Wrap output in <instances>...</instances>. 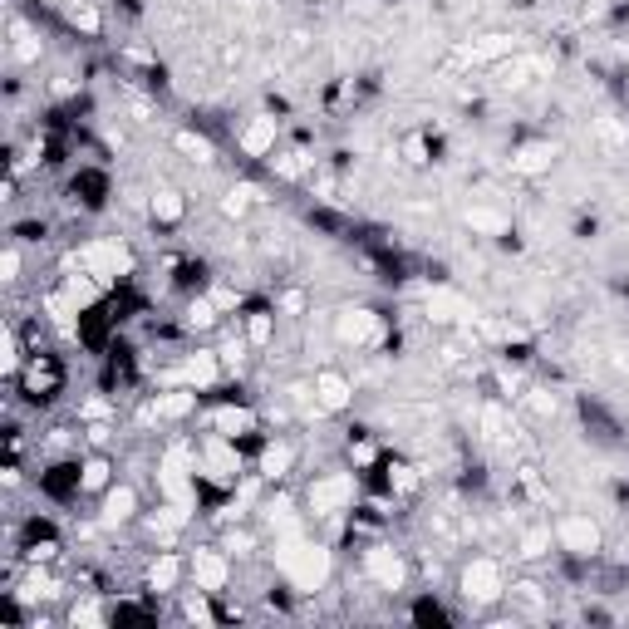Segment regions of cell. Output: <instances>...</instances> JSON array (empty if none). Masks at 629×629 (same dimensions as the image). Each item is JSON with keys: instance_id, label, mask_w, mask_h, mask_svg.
I'll return each mask as SVG.
<instances>
[{"instance_id": "obj_1", "label": "cell", "mask_w": 629, "mask_h": 629, "mask_svg": "<svg viewBox=\"0 0 629 629\" xmlns=\"http://www.w3.org/2000/svg\"><path fill=\"white\" fill-rule=\"evenodd\" d=\"M458 595L472 610H492L507 600V566L497 556H472L458 571Z\"/></svg>"}, {"instance_id": "obj_10", "label": "cell", "mask_w": 629, "mask_h": 629, "mask_svg": "<svg viewBox=\"0 0 629 629\" xmlns=\"http://www.w3.org/2000/svg\"><path fill=\"white\" fill-rule=\"evenodd\" d=\"M276 143H281V118L276 114H251L241 123V133H236L241 158H271Z\"/></svg>"}, {"instance_id": "obj_26", "label": "cell", "mask_w": 629, "mask_h": 629, "mask_svg": "<svg viewBox=\"0 0 629 629\" xmlns=\"http://www.w3.org/2000/svg\"><path fill=\"white\" fill-rule=\"evenodd\" d=\"M384 487H389L394 497H418L423 472H418L413 462H384Z\"/></svg>"}, {"instance_id": "obj_15", "label": "cell", "mask_w": 629, "mask_h": 629, "mask_svg": "<svg viewBox=\"0 0 629 629\" xmlns=\"http://www.w3.org/2000/svg\"><path fill=\"white\" fill-rule=\"evenodd\" d=\"M507 605H512V620H541V615H551V595L536 580H507Z\"/></svg>"}, {"instance_id": "obj_9", "label": "cell", "mask_w": 629, "mask_h": 629, "mask_svg": "<svg viewBox=\"0 0 629 629\" xmlns=\"http://www.w3.org/2000/svg\"><path fill=\"white\" fill-rule=\"evenodd\" d=\"M310 384H315V413H349V403H354V379L344 374V369H315L310 374Z\"/></svg>"}, {"instance_id": "obj_11", "label": "cell", "mask_w": 629, "mask_h": 629, "mask_svg": "<svg viewBox=\"0 0 629 629\" xmlns=\"http://www.w3.org/2000/svg\"><path fill=\"white\" fill-rule=\"evenodd\" d=\"M197 418V389H168V394H153L143 408V423H187Z\"/></svg>"}, {"instance_id": "obj_32", "label": "cell", "mask_w": 629, "mask_h": 629, "mask_svg": "<svg viewBox=\"0 0 629 629\" xmlns=\"http://www.w3.org/2000/svg\"><path fill=\"white\" fill-rule=\"evenodd\" d=\"M521 403H526L536 418H556V408H561V399H556L551 389H526V394H521Z\"/></svg>"}, {"instance_id": "obj_6", "label": "cell", "mask_w": 629, "mask_h": 629, "mask_svg": "<svg viewBox=\"0 0 629 629\" xmlns=\"http://www.w3.org/2000/svg\"><path fill=\"white\" fill-rule=\"evenodd\" d=\"M187 575H192L197 590H207V595H227L231 575H236V561H231L227 546H197V551L187 556Z\"/></svg>"}, {"instance_id": "obj_2", "label": "cell", "mask_w": 629, "mask_h": 629, "mask_svg": "<svg viewBox=\"0 0 629 629\" xmlns=\"http://www.w3.org/2000/svg\"><path fill=\"white\" fill-rule=\"evenodd\" d=\"M281 571H286L290 590L310 595V590H320V585H325V575H330V551H325V546H315V541L290 536L286 546H281Z\"/></svg>"}, {"instance_id": "obj_34", "label": "cell", "mask_w": 629, "mask_h": 629, "mask_svg": "<svg viewBox=\"0 0 629 629\" xmlns=\"http://www.w3.org/2000/svg\"><path fill=\"white\" fill-rule=\"evenodd\" d=\"M69 625H109V610H104V605H94V600H84V605H74V610H69Z\"/></svg>"}, {"instance_id": "obj_28", "label": "cell", "mask_w": 629, "mask_h": 629, "mask_svg": "<svg viewBox=\"0 0 629 629\" xmlns=\"http://www.w3.org/2000/svg\"><path fill=\"white\" fill-rule=\"evenodd\" d=\"M182 620H187V625H217L222 615L207 605V590H197V585H192V590L182 595Z\"/></svg>"}, {"instance_id": "obj_27", "label": "cell", "mask_w": 629, "mask_h": 629, "mask_svg": "<svg viewBox=\"0 0 629 629\" xmlns=\"http://www.w3.org/2000/svg\"><path fill=\"white\" fill-rule=\"evenodd\" d=\"M521 551V561H541V556H551V546H556V526L546 521V526H531V531H521V541H516Z\"/></svg>"}, {"instance_id": "obj_21", "label": "cell", "mask_w": 629, "mask_h": 629, "mask_svg": "<svg viewBox=\"0 0 629 629\" xmlns=\"http://www.w3.org/2000/svg\"><path fill=\"white\" fill-rule=\"evenodd\" d=\"M295 458H300V448H295L290 438H276V443H266V453H261V477H271V482L290 477Z\"/></svg>"}, {"instance_id": "obj_31", "label": "cell", "mask_w": 629, "mask_h": 629, "mask_svg": "<svg viewBox=\"0 0 629 629\" xmlns=\"http://www.w3.org/2000/svg\"><path fill=\"white\" fill-rule=\"evenodd\" d=\"M0 369H5V379H20V335L5 325V335H0Z\"/></svg>"}, {"instance_id": "obj_23", "label": "cell", "mask_w": 629, "mask_h": 629, "mask_svg": "<svg viewBox=\"0 0 629 629\" xmlns=\"http://www.w3.org/2000/svg\"><path fill=\"white\" fill-rule=\"evenodd\" d=\"M241 330H246L251 349H271V344H276V310H266V305L246 310V315H241Z\"/></svg>"}, {"instance_id": "obj_37", "label": "cell", "mask_w": 629, "mask_h": 629, "mask_svg": "<svg viewBox=\"0 0 629 629\" xmlns=\"http://www.w3.org/2000/svg\"><path fill=\"white\" fill-rule=\"evenodd\" d=\"M413 620H438V625H448L453 615H448L443 605H433V600H418V605H413Z\"/></svg>"}, {"instance_id": "obj_29", "label": "cell", "mask_w": 629, "mask_h": 629, "mask_svg": "<svg viewBox=\"0 0 629 629\" xmlns=\"http://www.w3.org/2000/svg\"><path fill=\"white\" fill-rule=\"evenodd\" d=\"M266 163H271V172H276V177H286V182L305 177V168H310V158H305L300 148H281V153H271Z\"/></svg>"}, {"instance_id": "obj_16", "label": "cell", "mask_w": 629, "mask_h": 629, "mask_svg": "<svg viewBox=\"0 0 629 629\" xmlns=\"http://www.w3.org/2000/svg\"><path fill=\"white\" fill-rule=\"evenodd\" d=\"M138 487L133 482H114L104 497H99V521L104 526H128V521H138Z\"/></svg>"}, {"instance_id": "obj_36", "label": "cell", "mask_w": 629, "mask_h": 629, "mask_svg": "<svg viewBox=\"0 0 629 629\" xmlns=\"http://www.w3.org/2000/svg\"><path fill=\"white\" fill-rule=\"evenodd\" d=\"M0 281H5V286H15V281H20V246H15V241H10V246H5V256H0Z\"/></svg>"}, {"instance_id": "obj_18", "label": "cell", "mask_w": 629, "mask_h": 629, "mask_svg": "<svg viewBox=\"0 0 629 629\" xmlns=\"http://www.w3.org/2000/svg\"><path fill=\"white\" fill-rule=\"evenodd\" d=\"M148 217H153V227H163V231L182 227V222H187V197H182V187H172V182L153 187V197H148Z\"/></svg>"}, {"instance_id": "obj_20", "label": "cell", "mask_w": 629, "mask_h": 629, "mask_svg": "<svg viewBox=\"0 0 629 629\" xmlns=\"http://www.w3.org/2000/svg\"><path fill=\"white\" fill-rule=\"evenodd\" d=\"M477 310L462 300V295H453V290H433L428 295V320H438V325H462V320H472Z\"/></svg>"}, {"instance_id": "obj_12", "label": "cell", "mask_w": 629, "mask_h": 629, "mask_svg": "<svg viewBox=\"0 0 629 629\" xmlns=\"http://www.w3.org/2000/svg\"><path fill=\"white\" fill-rule=\"evenodd\" d=\"M507 163H512L516 177L536 182V177H546V172L556 168V143H551V138H526V143H516L512 148Z\"/></svg>"}, {"instance_id": "obj_4", "label": "cell", "mask_w": 629, "mask_h": 629, "mask_svg": "<svg viewBox=\"0 0 629 629\" xmlns=\"http://www.w3.org/2000/svg\"><path fill=\"white\" fill-rule=\"evenodd\" d=\"M600 546H605V531H600L595 516H585V512L556 516V551H561V556H571V561H595Z\"/></svg>"}, {"instance_id": "obj_7", "label": "cell", "mask_w": 629, "mask_h": 629, "mask_svg": "<svg viewBox=\"0 0 629 629\" xmlns=\"http://www.w3.org/2000/svg\"><path fill=\"white\" fill-rule=\"evenodd\" d=\"M359 571L369 585H379V590H403L408 585V561H403V551L394 546H364V556H359Z\"/></svg>"}, {"instance_id": "obj_19", "label": "cell", "mask_w": 629, "mask_h": 629, "mask_svg": "<svg viewBox=\"0 0 629 629\" xmlns=\"http://www.w3.org/2000/svg\"><path fill=\"white\" fill-rule=\"evenodd\" d=\"M172 143H177V153H182L187 163H197V168H212V163H217V143H212L207 133H197V128H177Z\"/></svg>"}, {"instance_id": "obj_13", "label": "cell", "mask_w": 629, "mask_h": 629, "mask_svg": "<svg viewBox=\"0 0 629 629\" xmlns=\"http://www.w3.org/2000/svg\"><path fill=\"white\" fill-rule=\"evenodd\" d=\"M182 580H187V556H177V551H158L148 561V575H143L148 595H177Z\"/></svg>"}, {"instance_id": "obj_39", "label": "cell", "mask_w": 629, "mask_h": 629, "mask_svg": "<svg viewBox=\"0 0 629 629\" xmlns=\"http://www.w3.org/2000/svg\"><path fill=\"white\" fill-rule=\"evenodd\" d=\"M45 5H59V10H64V5H69V0H45Z\"/></svg>"}, {"instance_id": "obj_5", "label": "cell", "mask_w": 629, "mask_h": 629, "mask_svg": "<svg viewBox=\"0 0 629 629\" xmlns=\"http://www.w3.org/2000/svg\"><path fill=\"white\" fill-rule=\"evenodd\" d=\"M335 344H344V349H374V344H384V315L369 310V305L335 310Z\"/></svg>"}, {"instance_id": "obj_30", "label": "cell", "mask_w": 629, "mask_h": 629, "mask_svg": "<svg viewBox=\"0 0 629 629\" xmlns=\"http://www.w3.org/2000/svg\"><path fill=\"white\" fill-rule=\"evenodd\" d=\"M217 354H222V369H227V374H231V369H241V364H246V354H251V340H246V330L227 335Z\"/></svg>"}, {"instance_id": "obj_14", "label": "cell", "mask_w": 629, "mask_h": 629, "mask_svg": "<svg viewBox=\"0 0 629 629\" xmlns=\"http://www.w3.org/2000/svg\"><path fill=\"white\" fill-rule=\"evenodd\" d=\"M222 374H227V369H222V354H217V349H192V354L182 359V369H177V379H182L187 389H197V394H207Z\"/></svg>"}, {"instance_id": "obj_3", "label": "cell", "mask_w": 629, "mask_h": 629, "mask_svg": "<svg viewBox=\"0 0 629 629\" xmlns=\"http://www.w3.org/2000/svg\"><path fill=\"white\" fill-rule=\"evenodd\" d=\"M359 497V482L354 472H315V482L305 487V512L330 521V516H344Z\"/></svg>"}, {"instance_id": "obj_22", "label": "cell", "mask_w": 629, "mask_h": 629, "mask_svg": "<svg viewBox=\"0 0 629 629\" xmlns=\"http://www.w3.org/2000/svg\"><path fill=\"white\" fill-rule=\"evenodd\" d=\"M64 20H69V30H79L84 40H99V35H104V15H99L94 0H69V5H64Z\"/></svg>"}, {"instance_id": "obj_33", "label": "cell", "mask_w": 629, "mask_h": 629, "mask_svg": "<svg viewBox=\"0 0 629 629\" xmlns=\"http://www.w3.org/2000/svg\"><path fill=\"white\" fill-rule=\"evenodd\" d=\"M222 546L231 551V561H251V556H256V536H251L246 526H241V531H231V536L222 541Z\"/></svg>"}, {"instance_id": "obj_35", "label": "cell", "mask_w": 629, "mask_h": 629, "mask_svg": "<svg viewBox=\"0 0 629 629\" xmlns=\"http://www.w3.org/2000/svg\"><path fill=\"white\" fill-rule=\"evenodd\" d=\"M305 305H310V300H305V290H281V295H276V310L290 315V320H300V315H305Z\"/></svg>"}, {"instance_id": "obj_38", "label": "cell", "mask_w": 629, "mask_h": 629, "mask_svg": "<svg viewBox=\"0 0 629 629\" xmlns=\"http://www.w3.org/2000/svg\"><path fill=\"white\" fill-rule=\"evenodd\" d=\"M212 300H217V310H222V315L241 305V295H236V290H227V286H217V290H212Z\"/></svg>"}, {"instance_id": "obj_8", "label": "cell", "mask_w": 629, "mask_h": 629, "mask_svg": "<svg viewBox=\"0 0 629 629\" xmlns=\"http://www.w3.org/2000/svg\"><path fill=\"white\" fill-rule=\"evenodd\" d=\"M20 384H25V399L30 403H50L64 389V364H59L55 354H30L25 359V369H20Z\"/></svg>"}, {"instance_id": "obj_25", "label": "cell", "mask_w": 629, "mask_h": 629, "mask_svg": "<svg viewBox=\"0 0 629 629\" xmlns=\"http://www.w3.org/2000/svg\"><path fill=\"white\" fill-rule=\"evenodd\" d=\"M462 222L477 231V236H507V231H512V217H507V212H497V207H482V202H472V207L462 212Z\"/></svg>"}, {"instance_id": "obj_17", "label": "cell", "mask_w": 629, "mask_h": 629, "mask_svg": "<svg viewBox=\"0 0 629 629\" xmlns=\"http://www.w3.org/2000/svg\"><path fill=\"white\" fill-rule=\"evenodd\" d=\"M207 428L236 443V438H246V433H256V428H261V413H256V408H246V403H222V408H212Z\"/></svg>"}, {"instance_id": "obj_24", "label": "cell", "mask_w": 629, "mask_h": 629, "mask_svg": "<svg viewBox=\"0 0 629 629\" xmlns=\"http://www.w3.org/2000/svg\"><path fill=\"white\" fill-rule=\"evenodd\" d=\"M79 482H84V492L104 497V492L114 487V458H109V453H94V458H84V462H79Z\"/></svg>"}]
</instances>
